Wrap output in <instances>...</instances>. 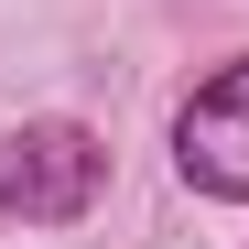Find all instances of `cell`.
<instances>
[{
    "label": "cell",
    "mask_w": 249,
    "mask_h": 249,
    "mask_svg": "<svg viewBox=\"0 0 249 249\" xmlns=\"http://www.w3.org/2000/svg\"><path fill=\"white\" fill-rule=\"evenodd\" d=\"M108 184V152L76 130V119H22L11 141H0V206H11L22 228H76Z\"/></svg>",
    "instance_id": "6da1fadb"
},
{
    "label": "cell",
    "mask_w": 249,
    "mask_h": 249,
    "mask_svg": "<svg viewBox=\"0 0 249 249\" xmlns=\"http://www.w3.org/2000/svg\"><path fill=\"white\" fill-rule=\"evenodd\" d=\"M174 162H184V184L249 206V54L217 65V76L184 98V119H174Z\"/></svg>",
    "instance_id": "7a4b0ae2"
}]
</instances>
